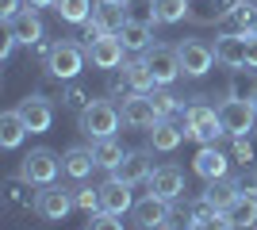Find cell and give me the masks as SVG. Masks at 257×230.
<instances>
[{
  "label": "cell",
  "mask_w": 257,
  "mask_h": 230,
  "mask_svg": "<svg viewBox=\"0 0 257 230\" xmlns=\"http://www.w3.org/2000/svg\"><path fill=\"white\" fill-rule=\"evenodd\" d=\"M184 138H192L196 146H215L219 138L226 134L223 119H219V108L204 104V96H196V104L184 108Z\"/></svg>",
  "instance_id": "6da1fadb"
},
{
  "label": "cell",
  "mask_w": 257,
  "mask_h": 230,
  "mask_svg": "<svg viewBox=\"0 0 257 230\" xmlns=\"http://www.w3.org/2000/svg\"><path fill=\"white\" fill-rule=\"evenodd\" d=\"M119 123H123V115H119L115 100H92V104L77 115V131L96 142V138H111V134L119 131Z\"/></svg>",
  "instance_id": "7a4b0ae2"
},
{
  "label": "cell",
  "mask_w": 257,
  "mask_h": 230,
  "mask_svg": "<svg viewBox=\"0 0 257 230\" xmlns=\"http://www.w3.org/2000/svg\"><path fill=\"white\" fill-rule=\"evenodd\" d=\"M88 62V50L77 43H50V50H46L43 58V69L50 81H77V73L85 69Z\"/></svg>",
  "instance_id": "3957f363"
},
{
  "label": "cell",
  "mask_w": 257,
  "mask_h": 230,
  "mask_svg": "<svg viewBox=\"0 0 257 230\" xmlns=\"http://www.w3.org/2000/svg\"><path fill=\"white\" fill-rule=\"evenodd\" d=\"M58 173H62V157L54 150H46V146H39V150H31L27 157L20 161V180H27L31 188H46L58 180Z\"/></svg>",
  "instance_id": "277c9868"
},
{
  "label": "cell",
  "mask_w": 257,
  "mask_h": 230,
  "mask_svg": "<svg viewBox=\"0 0 257 230\" xmlns=\"http://www.w3.org/2000/svg\"><path fill=\"white\" fill-rule=\"evenodd\" d=\"M142 62L150 66V73H154V81H158V88H169L173 81L184 73V69H181V58H177V46H161V43H154L150 50H142Z\"/></svg>",
  "instance_id": "5b68a950"
},
{
  "label": "cell",
  "mask_w": 257,
  "mask_h": 230,
  "mask_svg": "<svg viewBox=\"0 0 257 230\" xmlns=\"http://www.w3.org/2000/svg\"><path fill=\"white\" fill-rule=\"evenodd\" d=\"M219 119L226 127V138H242L257 127V111H253V100H230L226 96L219 104Z\"/></svg>",
  "instance_id": "8992f818"
},
{
  "label": "cell",
  "mask_w": 257,
  "mask_h": 230,
  "mask_svg": "<svg viewBox=\"0 0 257 230\" xmlns=\"http://www.w3.org/2000/svg\"><path fill=\"white\" fill-rule=\"evenodd\" d=\"M177 58H181L184 77H207L215 66V46L204 39H184V43H177Z\"/></svg>",
  "instance_id": "52a82bcc"
},
{
  "label": "cell",
  "mask_w": 257,
  "mask_h": 230,
  "mask_svg": "<svg viewBox=\"0 0 257 230\" xmlns=\"http://www.w3.org/2000/svg\"><path fill=\"white\" fill-rule=\"evenodd\" d=\"M73 192H65L58 184H46L35 192V215H43L46 222H65V215L73 211Z\"/></svg>",
  "instance_id": "ba28073f"
},
{
  "label": "cell",
  "mask_w": 257,
  "mask_h": 230,
  "mask_svg": "<svg viewBox=\"0 0 257 230\" xmlns=\"http://www.w3.org/2000/svg\"><path fill=\"white\" fill-rule=\"evenodd\" d=\"M119 115H123V127H135V131H150L154 123L161 119L158 108H154V100L146 96V92H131V96H123Z\"/></svg>",
  "instance_id": "9c48e42d"
},
{
  "label": "cell",
  "mask_w": 257,
  "mask_h": 230,
  "mask_svg": "<svg viewBox=\"0 0 257 230\" xmlns=\"http://www.w3.org/2000/svg\"><path fill=\"white\" fill-rule=\"evenodd\" d=\"M16 111L23 115V123H27V131H31V134H46L54 127V104H50L46 92H31V96H23Z\"/></svg>",
  "instance_id": "30bf717a"
},
{
  "label": "cell",
  "mask_w": 257,
  "mask_h": 230,
  "mask_svg": "<svg viewBox=\"0 0 257 230\" xmlns=\"http://www.w3.org/2000/svg\"><path fill=\"white\" fill-rule=\"evenodd\" d=\"M169 199L154 196V192H146L142 199H135V207H131V219H135V226L139 230H161L165 226V219H169Z\"/></svg>",
  "instance_id": "8fae6325"
},
{
  "label": "cell",
  "mask_w": 257,
  "mask_h": 230,
  "mask_svg": "<svg viewBox=\"0 0 257 230\" xmlns=\"http://www.w3.org/2000/svg\"><path fill=\"white\" fill-rule=\"evenodd\" d=\"M85 50H88V62L96 69H119L123 66V54H127V46H123L119 35H96L92 43H85Z\"/></svg>",
  "instance_id": "7c38bea8"
},
{
  "label": "cell",
  "mask_w": 257,
  "mask_h": 230,
  "mask_svg": "<svg viewBox=\"0 0 257 230\" xmlns=\"http://www.w3.org/2000/svg\"><path fill=\"white\" fill-rule=\"evenodd\" d=\"M131 207H135L131 184H127V180H119V176H107L104 184H100V211L123 219V215H131Z\"/></svg>",
  "instance_id": "4fadbf2b"
},
{
  "label": "cell",
  "mask_w": 257,
  "mask_h": 230,
  "mask_svg": "<svg viewBox=\"0 0 257 230\" xmlns=\"http://www.w3.org/2000/svg\"><path fill=\"white\" fill-rule=\"evenodd\" d=\"M146 188H150L154 196L177 203V199L188 192V188H184V169H177V165H158V169H154V176L146 180Z\"/></svg>",
  "instance_id": "5bb4252c"
},
{
  "label": "cell",
  "mask_w": 257,
  "mask_h": 230,
  "mask_svg": "<svg viewBox=\"0 0 257 230\" xmlns=\"http://www.w3.org/2000/svg\"><path fill=\"white\" fill-rule=\"evenodd\" d=\"M4 31L16 35V43H20V46H39V43H43V20H39V12H35L31 4H27L20 16H12V20L4 23Z\"/></svg>",
  "instance_id": "9a60e30c"
},
{
  "label": "cell",
  "mask_w": 257,
  "mask_h": 230,
  "mask_svg": "<svg viewBox=\"0 0 257 230\" xmlns=\"http://www.w3.org/2000/svg\"><path fill=\"white\" fill-rule=\"evenodd\" d=\"M127 4H119V0H100L96 8H92V27H96L100 35H119L123 27H127Z\"/></svg>",
  "instance_id": "2e32d148"
},
{
  "label": "cell",
  "mask_w": 257,
  "mask_h": 230,
  "mask_svg": "<svg viewBox=\"0 0 257 230\" xmlns=\"http://www.w3.org/2000/svg\"><path fill=\"white\" fill-rule=\"evenodd\" d=\"M192 169L196 176H204V180H219V176H230V157H226L219 146H200L192 157Z\"/></svg>",
  "instance_id": "e0dca14e"
},
{
  "label": "cell",
  "mask_w": 257,
  "mask_h": 230,
  "mask_svg": "<svg viewBox=\"0 0 257 230\" xmlns=\"http://www.w3.org/2000/svg\"><path fill=\"white\" fill-rule=\"evenodd\" d=\"M92 169H100L92 146H69L62 153V176H69V180H88Z\"/></svg>",
  "instance_id": "ac0fdd59"
},
{
  "label": "cell",
  "mask_w": 257,
  "mask_h": 230,
  "mask_svg": "<svg viewBox=\"0 0 257 230\" xmlns=\"http://www.w3.org/2000/svg\"><path fill=\"white\" fill-rule=\"evenodd\" d=\"M111 176L127 180L131 188H135V184H146V180L154 176V161H150V153H146V150H131L127 157L115 165V173H111Z\"/></svg>",
  "instance_id": "d6986e66"
},
{
  "label": "cell",
  "mask_w": 257,
  "mask_h": 230,
  "mask_svg": "<svg viewBox=\"0 0 257 230\" xmlns=\"http://www.w3.org/2000/svg\"><path fill=\"white\" fill-rule=\"evenodd\" d=\"M215 62L226 69H246V35H219L215 39Z\"/></svg>",
  "instance_id": "ffe728a7"
},
{
  "label": "cell",
  "mask_w": 257,
  "mask_h": 230,
  "mask_svg": "<svg viewBox=\"0 0 257 230\" xmlns=\"http://www.w3.org/2000/svg\"><path fill=\"white\" fill-rule=\"evenodd\" d=\"M181 142H184V127H181V123H173V119H158V123L150 127V150H158V153H173Z\"/></svg>",
  "instance_id": "44dd1931"
},
{
  "label": "cell",
  "mask_w": 257,
  "mask_h": 230,
  "mask_svg": "<svg viewBox=\"0 0 257 230\" xmlns=\"http://www.w3.org/2000/svg\"><path fill=\"white\" fill-rule=\"evenodd\" d=\"M238 192H242L238 176H219V180H207V188H204V199L211 203L215 211H226V207H230V203L238 199Z\"/></svg>",
  "instance_id": "7402d4cb"
},
{
  "label": "cell",
  "mask_w": 257,
  "mask_h": 230,
  "mask_svg": "<svg viewBox=\"0 0 257 230\" xmlns=\"http://www.w3.org/2000/svg\"><path fill=\"white\" fill-rule=\"evenodd\" d=\"M253 8H257V4L238 0L234 8L219 20V35H249V27H253Z\"/></svg>",
  "instance_id": "603a6c76"
},
{
  "label": "cell",
  "mask_w": 257,
  "mask_h": 230,
  "mask_svg": "<svg viewBox=\"0 0 257 230\" xmlns=\"http://www.w3.org/2000/svg\"><path fill=\"white\" fill-rule=\"evenodd\" d=\"M226 219L234 222V230H253L257 226V196L238 192V199L226 207Z\"/></svg>",
  "instance_id": "cb8c5ba5"
},
{
  "label": "cell",
  "mask_w": 257,
  "mask_h": 230,
  "mask_svg": "<svg viewBox=\"0 0 257 230\" xmlns=\"http://www.w3.org/2000/svg\"><path fill=\"white\" fill-rule=\"evenodd\" d=\"M119 39H123V46H127L131 54H142V50L154 46V31H150L146 20H127V27L119 31Z\"/></svg>",
  "instance_id": "d4e9b609"
},
{
  "label": "cell",
  "mask_w": 257,
  "mask_h": 230,
  "mask_svg": "<svg viewBox=\"0 0 257 230\" xmlns=\"http://www.w3.org/2000/svg\"><path fill=\"white\" fill-rule=\"evenodd\" d=\"M27 123H23L20 111H4L0 115V146L4 150H16V146H23V138H27Z\"/></svg>",
  "instance_id": "484cf974"
},
{
  "label": "cell",
  "mask_w": 257,
  "mask_h": 230,
  "mask_svg": "<svg viewBox=\"0 0 257 230\" xmlns=\"http://www.w3.org/2000/svg\"><path fill=\"white\" fill-rule=\"evenodd\" d=\"M123 77H127L131 92H146V96H150L154 88H158V81H154L150 66H146L142 58H131V62H123Z\"/></svg>",
  "instance_id": "4316f807"
},
{
  "label": "cell",
  "mask_w": 257,
  "mask_h": 230,
  "mask_svg": "<svg viewBox=\"0 0 257 230\" xmlns=\"http://www.w3.org/2000/svg\"><path fill=\"white\" fill-rule=\"evenodd\" d=\"M92 153H96V165L107 169V173H115V165L127 157V150L115 142V134H111V138H96V142H92Z\"/></svg>",
  "instance_id": "83f0119b"
},
{
  "label": "cell",
  "mask_w": 257,
  "mask_h": 230,
  "mask_svg": "<svg viewBox=\"0 0 257 230\" xmlns=\"http://www.w3.org/2000/svg\"><path fill=\"white\" fill-rule=\"evenodd\" d=\"M92 0H58L54 4V12L62 16V23H88L92 20Z\"/></svg>",
  "instance_id": "f1b7e54d"
},
{
  "label": "cell",
  "mask_w": 257,
  "mask_h": 230,
  "mask_svg": "<svg viewBox=\"0 0 257 230\" xmlns=\"http://www.w3.org/2000/svg\"><path fill=\"white\" fill-rule=\"evenodd\" d=\"M154 12H158V23H181L188 20L192 12H188V0H150Z\"/></svg>",
  "instance_id": "f546056e"
},
{
  "label": "cell",
  "mask_w": 257,
  "mask_h": 230,
  "mask_svg": "<svg viewBox=\"0 0 257 230\" xmlns=\"http://www.w3.org/2000/svg\"><path fill=\"white\" fill-rule=\"evenodd\" d=\"M150 100H154V108H158V115H161V119H173L177 111H184L181 96H173L169 88H154V92H150Z\"/></svg>",
  "instance_id": "4dcf8cb0"
},
{
  "label": "cell",
  "mask_w": 257,
  "mask_h": 230,
  "mask_svg": "<svg viewBox=\"0 0 257 230\" xmlns=\"http://www.w3.org/2000/svg\"><path fill=\"white\" fill-rule=\"evenodd\" d=\"M62 104H65V108H73V111H85L88 104H92V92H88L85 85H69L62 92Z\"/></svg>",
  "instance_id": "1f68e13d"
},
{
  "label": "cell",
  "mask_w": 257,
  "mask_h": 230,
  "mask_svg": "<svg viewBox=\"0 0 257 230\" xmlns=\"http://www.w3.org/2000/svg\"><path fill=\"white\" fill-rule=\"evenodd\" d=\"M230 142H234V146H230V153H234L238 165H246V169H249V165H257V150H253V142H249V134L230 138Z\"/></svg>",
  "instance_id": "d6a6232c"
},
{
  "label": "cell",
  "mask_w": 257,
  "mask_h": 230,
  "mask_svg": "<svg viewBox=\"0 0 257 230\" xmlns=\"http://www.w3.org/2000/svg\"><path fill=\"white\" fill-rule=\"evenodd\" d=\"M73 203L85 211V215H96V211H100V188H77Z\"/></svg>",
  "instance_id": "836d02e7"
},
{
  "label": "cell",
  "mask_w": 257,
  "mask_h": 230,
  "mask_svg": "<svg viewBox=\"0 0 257 230\" xmlns=\"http://www.w3.org/2000/svg\"><path fill=\"white\" fill-rule=\"evenodd\" d=\"M188 226H192V207L184 203V207H169V219L161 230H188Z\"/></svg>",
  "instance_id": "e575fe53"
},
{
  "label": "cell",
  "mask_w": 257,
  "mask_h": 230,
  "mask_svg": "<svg viewBox=\"0 0 257 230\" xmlns=\"http://www.w3.org/2000/svg\"><path fill=\"white\" fill-rule=\"evenodd\" d=\"M85 230H123V222H119V215L96 211V215H88V226Z\"/></svg>",
  "instance_id": "d590c367"
},
{
  "label": "cell",
  "mask_w": 257,
  "mask_h": 230,
  "mask_svg": "<svg viewBox=\"0 0 257 230\" xmlns=\"http://www.w3.org/2000/svg\"><path fill=\"white\" fill-rule=\"evenodd\" d=\"M192 230H234V222L226 219V211H215V215H207L204 222H196Z\"/></svg>",
  "instance_id": "8d00e7d4"
},
{
  "label": "cell",
  "mask_w": 257,
  "mask_h": 230,
  "mask_svg": "<svg viewBox=\"0 0 257 230\" xmlns=\"http://www.w3.org/2000/svg\"><path fill=\"white\" fill-rule=\"evenodd\" d=\"M23 8H27V4H23V0H0V20L8 23L12 16H20Z\"/></svg>",
  "instance_id": "74e56055"
},
{
  "label": "cell",
  "mask_w": 257,
  "mask_h": 230,
  "mask_svg": "<svg viewBox=\"0 0 257 230\" xmlns=\"http://www.w3.org/2000/svg\"><path fill=\"white\" fill-rule=\"evenodd\" d=\"M246 69H257V35H246Z\"/></svg>",
  "instance_id": "f35d334b"
},
{
  "label": "cell",
  "mask_w": 257,
  "mask_h": 230,
  "mask_svg": "<svg viewBox=\"0 0 257 230\" xmlns=\"http://www.w3.org/2000/svg\"><path fill=\"white\" fill-rule=\"evenodd\" d=\"M23 4H31V8H54L58 0H23Z\"/></svg>",
  "instance_id": "ab89813d"
},
{
  "label": "cell",
  "mask_w": 257,
  "mask_h": 230,
  "mask_svg": "<svg viewBox=\"0 0 257 230\" xmlns=\"http://www.w3.org/2000/svg\"><path fill=\"white\" fill-rule=\"evenodd\" d=\"M249 31H253V35H257V8H253V27H249Z\"/></svg>",
  "instance_id": "60d3db41"
},
{
  "label": "cell",
  "mask_w": 257,
  "mask_h": 230,
  "mask_svg": "<svg viewBox=\"0 0 257 230\" xmlns=\"http://www.w3.org/2000/svg\"><path fill=\"white\" fill-rule=\"evenodd\" d=\"M253 111H257V92H253Z\"/></svg>",
  "instance_id": "b9f144b4"
},
{
  "label": "cell",
  "mask_w": 257,
  "mask_h": 230,
  "mask_svg": "<svg viewBox=\"0 0 257 230\" xmlns=\"http://www.w3.org/2000/svg\"><path fill=\"white\" fill-rule=\"evenodd\" d=\"M119 4H135V0H119Z\"/></svg>",
  "instance_id": "7bdbcfd3"
},
{
  "label": "cell",
  "mask_w": 257,
  "mask_h": 230,
  "mask_svg": "<svg viewBox=\"0 0 257 230\" xmlns=\"http://www.w3.org/2000/svg\"><path fill=\"white\" fill-rule=\"evenodd\" d=\"M249 4H257V0H249Z\"/></svg>",
  "instance_id": "ee69618b"
},
{
  "label": "cell",
  "mask_w": 257,
  "mask_h": 230,
  "mask_svg": "<svg viewBox=\"0 0 257 230\" xmlns=\"http://www.w3.org/2000/svg\"><path fill=\"white\" fill-rule=\"evenodd\" d=\"M188 230H192V226H188Z\"/></svg>",
  "instance_id": "f6af8a7d"
},
{
  "label": "cell",
  "mask_w": 257,
  "mask_h": 230,
  "mask_svg": "<svg viewBox=\"0 0 257 230\" xmlns=\"http://www.w3.org/2000/svg\"><path fill=\"white\" fill-rule=\"evenodd\" d=\"M253 169H257V165H253Z\"/></svg>",
  "instance_id": "bcb514c9"
},
{
  "label": "cell",
  "mask_w": 257,
  "mask_h": 230,
  "mask_svg": "<svg viewBox=\"0 0 257 230\" xmlns=\"http://www.w3.org/2000/svg\"><path fill=\"white\" fill-rule=\"evenodd\" d=\"M253 230H257V226H253Z\"/></svg>",
  "instance_id": "7dc6e473"
}]
</instances>
